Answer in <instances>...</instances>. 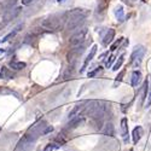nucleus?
Instances as JSON below:
<instances>
[{
    "instance_id": "f257e3e1",
    "label": "nucleus",
    "mask_w": 151,
    "mask_h": 151,
    "mask_svg": "<svg viewBox=\"0 0 151 151\" xmlns=\"http://www.w3.org/2000/svg\"><path fill=\"white\" fill-rule=\"evenodd\" d=\"M85 18H86V13L80 9L68 12L65 18V29L68 31H71L79 28L85 22Z\"/></svg>"
},
{
    "instance_id": "f03ea898",
    "label": "nucleus",
    "mask_w": 151,
    "mask_h": 151,
    "mask_svg": "<svg viewBox=\"0 0 151 151\" xmlns=\"http://www.w3.org/2000/svg\"><path fill=\"white\" fill-rule=\"evenodd\" d=\"M36 140H37L36 137L31 136L30 133L27 132L24 136L19 139V142L17 143V145H16L15 151H29Z\"/></svg>"
},
{
    "instance_id": "7ed1b4c3",
    "label": "nucleus",
    "mask_w": 151,
    "mask_h": 151,
    "mask_svg": "<svg viewBox=\"0 0 151 151\" xmlns=\"http://www.w3.org/2000/svg\"><path fill=\"white\" fill-rule=\"evenodd\" d=\"M96 151H118V144L116 140L112 139V137L103 138L96 148Z\"/></svg>"
},
{
    "instance_id": "20e7f679",
    "label": "nucleus",
    "mask_w": 151,
    "mask_h": 151,
    "mask_svg": "<svg viewBox=\"0 0 151 151\" xmlns=\"http://www.w3.org/2000/svg\"><path fill=\"white\" fill-rule=\"evenodd\" d=\"M41 25L48 30H59L63 25V21L61 17H58V16H50L48 18L42 21Z\"/></svg>"
},
{
    "instance_id": "39448f33",
    "label": "nucleus",
    "mask_w": 151,
    "mask_h": 151,
    "mask_svg": "<svg viewBox=\"0 0 151 151\" xmlns=\"http://www.w3.org/2000/svg\"><path fill=\"white\" fill-rule=\"evenodd\" d=\"M145 52H146V50H145L143 46L136 47V50L133 51L132 56H131V63H132L133 68H138L140 64H142L143 58L145 56Z\"/></svg>"
},
{
    "instance_id": "423d86ee",
    "label": "nucleus",
    "mask_w": 151,
    "mask_h": 151,
    "mask_svg": "<svg viewBox=\"0 0 151 151\" xmlns=\"http://www.w3.org/2000/svg\"><path fill=\"white\" fill-rule=\"evenodd\" d=\"M86 34H87V29H82V30H80L79 33L76 34H74L69 39V44L74 46V47H76V46H81L84 44V41L86 39Z\"/></svg>"
},
{
    "instance_id": "0eeeda50",
    "label": "nucleus",
    "mask_w": 151,
    "mask_h": 151,
    "mask_svg": "<svg viewBox=\"0 0 151 151\" xmlns=\"http://www.w3.org/2000/svg\"><path fill=\"white\" fill-rule=\"evenodd\" d=\"M100 37H102V42H103V45L104 46H108L109 44H111L112 40H114V37H115V30L114 29H106L103 30L100 33Z\"/></svg>"
},
{
    "instance_id": "6e6552de",
    "label": "nucleus",
    "mask_w": 151,
    "mask_h": 151,
    "mask_svg": "<svg viewBox=\"0 0 151 151\" xmlns=\"http://www.w3.org/2000/svg\"><path fill=\"white\" fill-rule=\"evenodd\" d=\"M85 51V47L81 45V46H76L75 48H73V50H70V52L68 53V62L69 63H73L75 59L79 58L80 56L82 55V52Z\"/></svg>"
},
{
    "instance_id": "1a4fd4ad",
    "label": "nucleus",
    "mask_w": 151,
    "mask_h": 151,
    "mask_svg": "<svg viewBox=\"0 0 151 151\" xmlns=\"http://www.w3.org/2000/svg\"><path fill=\"white\" fill-rule=\"evenodd\" d=\"M84 122H85V117L82 115H78L76 117H74V118H71V120H69L68 125H67V129H69V131H73V129L78 128L79 126H81Z\"/></svg>"
},
{
    "instance_id": "9d476101",
    "label": "nucleus",
    "mask_w": 151,
    "mask_h": 151,
    "mask_svg": "<svg viewBox=\"0 0 151 151\" xmlns=\"http://www.w3.org/2000/svg\"><path fill=\"white\" fill-rule=\"evenodd\" d=\"M19 12H21V7H15V9H10V10H7L6 15L4 16V21H5V23H7V22H10L11 19L16 18V17L18 16Z\"/></svg>"
},
{
    "instance_id": "9b49d317",
    "label": "nucleus",
    "mask_w": 151,
    "mask_h": 151,
    "mask_svg": "<svg viewBox=\"0 0 151 151\" xmlns=\"http://www.w3.org/2000/svg\"><path fill=\"white\" fill-rule=\"evenodd\" d=\"M144 136V129L142 126H137L136 128L133 129L132 132V138H133V143L134 144H138L139 140L142 139V137Z\"/></svg>"
},
{
    "instance_id": "f8f14e48",
    "label": "nucleus",
    "mask_w": 151,
    "mask_h": 151,
    "mask_svg": "<svg viewBox=\"0 0 151 151\" xmlns=\"http://www.w3.org/2000/svg\"><path fill=\"white\" fill-rule=\"evenodd\" d=\"M97 48H98V47H97V45H93V46H92V48H91V51H90V53H88L87 58L85 59V63H84V65H82V69L80 70V73H84V71H85V69L87 68L88 63L93 59V57L96 56V53H97Z\"/></svg>"
},
{
    "instance_id": "ddd939ff",
    "label": "nucleus",
    "mask_w": 151,
    "mask_h": 151,
    "mask_svg": "<svg viewBox=\"0 0 151 151\" xmlns=\"http://www.w3.org/2000/svg\"><path fill=\"white\" fill-rule=\"evenodd\" d=\"M121 136L123 138V140L127 143L128 142V121H127V118L126 117H123L122 120H121Z\"/></svg>"
},
{
    "instance_id": "4468645a",
    "label": "nucleus",
    "mask_w": 151,
    "mask_h": 151,
    "mask_svg": "<svg viewBox=\"0 0 151 151\" xmlns=\"http://www.w3.org/2000/svg\"><path fill=\"white\" fill-rule=\"evenodd\" d=\"M114 13H115V17L117 19V22L121 23V22L125 21V10H123V7L121 6V5H118V6L115 7Z\"/></svg>"
},
{
    "instance_id": "2eb2a0df",
    "label": "nucleus",
    "mask_w": 151,
    "mask_h": 151,
    "mask_svg": "<svg viewBox=\"0 0 151 151\" xmlns=\"http://www.w3.org/2000/svg\"><path fill=\"white\" fill-rule=\"evenodd\" d=\"M103 134L106 137H114L115 134V128H114V125L111 122H106L105 126L103 128Z\"/></svg>"
},
{
    "instance_id": "dca6fc26",
    "label": "nucleus",
    "mask_w": 151,
    "mask_h": 151,
    "mask_svg": "<svg viewBox=\"0 0 151 151\" xmlns=\"http://www.w3.org/2000/svg\"><path fill=\"white\" fill-rule=\"evenodd\" d=\"M0 78L4 80H10L13 79V74L7 67H1V69H0Z\"/></svg>"
},
{
    "instance_id": "f3484780",
    "label": "nucleus",
    "mask_w": 151,
    "mask_h": 151,
    "mask_svg": "<svg viewBox=\"0 0 151 151\" xmlns=\"http://www.w3.org/2000/svg\"><path fill=\"white\" fill-rule=\"evenodd\" d=\"M140 81H142V73H140L139 70H134L132 73V80H131L132 86L133 87H137Z\"/></svg>"
},
{
    "instance_id": "a211bd4d",
    "label": "nucleus",
    "mask_w": 151,
    "mask_h": 151,
    "mask_svg": "<svg viewBox=\"0 0 151 151\" xmlns=\"http://www.w3.org/2000/svg\"><path fill=\"white\" fill-rule=\"evenodd\" d=\"M149 87H150V85H149V81L146 80V81L144 82L143 87H142V94H140V105H143L145 103V99H146V97H148V88Z\"/></svg>"
},
{
    "instance_id": "6ab92c4d",
    "label": "nucleus",
    "mask_w": 151,
    "mask_h": 151,
    "mask_svg": "<svg viewBox=\"0 0 151 151\" xmlns=\"http://www.w3.org/2000/svg\"><path fill=\"white\" fill-rule=\"evenodd\" d=\"M109 3H110V0H99L98 6H97V12L104 13L105 10L108 9V6H109Z\"/></svg>"
},
{
    "instance_id": "aec40b11",
    "label": "nucleus",
    "mask_w": 151,
    "mask_h": 151,
    "mask_svg": "<svg viewBox=\"0 0 151 151\" xmlns=\"http://www.w3.org/2000/svg\"><path fill=\"white\" fill-rule=\"evenodd\" d=\"M81 110H84V108H82L81 105H76V106H74V109H73V110H70V112L68 114V118H69V120H71V118L76 117L78 115H80Z\"/></svg>"
},
{
    "instance_id": "412c9836",
    "label": "nucleus",
    "mask_w": 151,
    "mask_h": 151,
    "mask_svg": "<svg viewBox=\"0 0 151 151\" xmlns=\"http://www.w3.org/2000/svg\"><path fill=\"white\" fill-rule=\"evenodd\" d=\"M9 65L11 67L13 70H22L25 68L27 64L24 62H18V61H11L9 63Z\"/></svg>"
},
{
    "instance_id": "4be33fe9",
    "label": "nucleus",
    "mask_w": 151,
    "mask_h": 151,
    "mask_svg": "<svg viewBox=\"0 0 151 151\" xmlns=\"http://www.w3.org/2000/svg\"><path fill=\"white\" fill-rule=\"evenodd\" d=\"M22 27H23V24H19L18 27H16V28H15V29L11 31V33H9L6 36L4 37V39L1 40V42H6V41H9L10 39H12V37H15V36H16V34L18 33V31H19V29L22 28Z\"/></svg>"
},
{
    "instance_id": "5701e85b",
    "label": "nucleus",
    "mask_w": 151,
    "mask_h": 151,
    "mask_svg": "<svg viewBox=\"0 0 151 151\" xmlns=\"http://www.w3.org/2000/svg\"><path fill=\"white\" fill-rule=\"evenodd\" d=\"M123 62H125V55H121L120 57H118L117 61H116V63L112 65V70H114V71H117V70L122 67Z\"/></svg>"
},
{
    "instance_id": "b1692460",
    "label": "nucleus",
    "mask_w": 151,
    "mask_h": 151,
    "mask_svg": "<svg viewBox=\"0 0 151 151\" xmlns=\"http://www.w3.org/2000/svg\"><path fill=\"white\" fill-rule=\"evenodd\" d=\"M125 73H126V70L123 69V70H121L120 73H118V75L116 76V79H115V81H114V87H117L118 85H120L121 82H122V80H123V76H125Z\"/></svg>"
},
{
    "instance_id": "393cba45",
    "label": "nucleus",
    "mask_w": 151,
    "mask_h": 151,
    "mask_svg": "<svg viewBox=\"0 0 151 151\" xmlns=\"http://www.w3.org/2000/svg\"><path fill=\"white\" fill-rule=\"evenodd\" d=\"M122 41H123V37H118V40H116V41L114 42V44H112V46H111L110 50H111V51H115L116 48L121 45V42H122Z\"/></svg>"
},
{
    "instance_id": "a878e982",
    "label": "nucleus",
    "mask_w": 151,
    "mask_h": 151,
    "mask_svg": "<svg viewBox=\"0 0 151 151\" xmlns=\"http://www.w3.org/2000/svg\"><path fill=\"white\" fill-rule=\"evenodd\" d=\"M114 61H115V56H114V55L109 56V58H108V61L105 62V67H106V68H110V67L112 65V63H114Z\"/></svg>"
},
{
    "instance_id": "bb28decb",
    "label": "nucleus",
    "mask_w": 151,
    "mask_h": 151,
    "mask_svg": "<svg viewBox=\"0 0 151 151\" xmlns=\"http://www.w3.org/2000/svg\"><path fill=\"white\" fill-rule=\"evenodd\" d=\"M102 70H103V69L99 67V68H97L96 70H93V71H90V73H88V78H94L96 75H98V74L102 71Z\"/></svg>"
},
{
    "instance_id": "cd10ccee",
    "label": "nucleus",
    "mask_w": 151,
    "mask_h": 151,
    "mask_svg": "<svg viewBox=\"0 0 151 151\" xmlns=\"http://www.w3.org/2000/svg\"><path fill=\"white\" fill-rule=\"evenodd\" d=\"M56 146H57V145L55 143H50L48 145H46V148L44 149V151H53L56 149Z\"/></svg>"
},
{
    "instance_id": "c85d7f7f",
    "label": "nucleus",
    "mask_w": 151,
    "mask_h": 151,
    "mask_svg": "<svg viewBox=\"0 0 151 151\" xmlns=\"http://www.w3.org/2000/svg\"><path fill=\"white\" fill-rule=\"evenodd\" d=\"M151 105V84H150V91L148 93V99H146V106L149 108Z\"/></svg>"
},
{
    "instance_id": "c756f323",
    "label": "nucleus",
    "mask_w": 151,
    "mask_h": 151,
    "mask_svg": "<svg viewBox=\"0 0 151 151\" xmlns=\"http://www.w3.org/2000/svg\"><path fill=\"white\" fill-rule=\"evenodd\" d=\"M52 131H53V127L52 126H47L46 129H45V132H44V134H48V133H51Z\"/></svg>"
},
{
    "instance_id": "7c9ffc66",
    "label": "nucleus",
    "mask_w": 151,
    "mask_h": 151,
    "mask_svg": "<svg viewBox=\"0 0 151 151\" xmlns=\"http://www.w3.org/2000/svg\"><path fill=\"white\" fill-rule=\"evenodd\" d=\"M55 140H56V142H59L61 144H64V143H65V140H64V139H63L62 137H57V138H56Z\"/></svg>"
},
{
    "instance_id": "2f4dec72",
    "label": "nucleus",
    "mask_w": 151,
    "mask_h": 151,
    "mask_svg": "<svg viewBox=\"0 0 151 151\" xmlns=\"http://www.w3.org/2000/svg\"><path fill=\"white\" fill-rule=\"evenodd\" d=\"M31 1H34V0H22V5H29L31 4Z\"/></svg>"
},
{
    "instance_id": "473e14b6",
    "label": "nucleus",
    "mask_w": 151,
    "mask_h": 151,
    "mask_svg": "<svg viewBox=\"0 0 151 151\" xmlns=\"http://www.w3.org/2000/svg\"><path fill=\"white\" fill-rule=\"evenodd\" d=\"M5 52H6V50H5V48H0V55H4Z\"/></svg>"
},
{
    "instance_id": "72a5a7b5",
    "label": "nucleus",
    "mask_w": 151,
    "mask_h": 151,
    "mask_svg": "<svg viewBox=\"0 0 151 151\" xmlns=\"http://www.w3.org/2000/svg\"><path fill=\"white\" fill-rule=\"evenodd\" d=\"M57 1H58V3H64L65 0H57Z\"/></svg>"
},
{
    "instance_id": "f704fd0d",
    "label": "nucleus",
    "mask_w": 151,
    "mask_h": 151,
    "mask_svg": "<svg viewBox=\"0 0 151 151\" xmlns=\"http://www.w3.org/2000/svg\"><path fill=\"white\" fill-rule=\"evenodd\" d=\"M0 42H1V41H0Z\"/></svg>"
}]
</instances>
